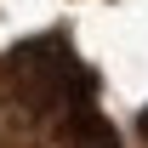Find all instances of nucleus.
<instances>
[{
  "label": "nucleus",
  "instance_id": "nucleus-1",
  "mask_svg": "<svg viewBox=\"0 0 148 148\" xmlns=\"http://www.w3.org/2000/svg\"><path fill=\"white\" fill-rule=\"evenodd\" d=\"M6 86L23 108L51 114V108H86L91 103V74L80 69L63 46H17L6 57Z\"/></svg>",
  "mask_w": 148,
  "mask_h": 148
},
{
  "label": "nucleus",
  "instance_id": "nucleus-2",
  "mask_svg": "<svg viewBox=\"0 0 148 148\" xmlns=\"http://www.w3.org/2000/svg\"><path fill=\"white\" fill-rule=\"evenodd\" d=\"M63 137H69V148H120V143H114V131H108V120L91 114V103L63 114Z\"/></svg>",
  "mask_w": 148,
  "mask_h": 148
},
{
  "label": "nucleus",
  "instance_id": "nucleus-3",
  "mask_svg": "<svg viewBox=\"0 0 148 148\" xmlns=\"http://www.w3.org/2000/svg\"><path fill=\"white\" fill-rule=\"evenodd\" d=\"M143 137H148V114H143Z\"/></svg>",
  "mask_w": 148,
  "mask_h": 148
}]
</instances>
